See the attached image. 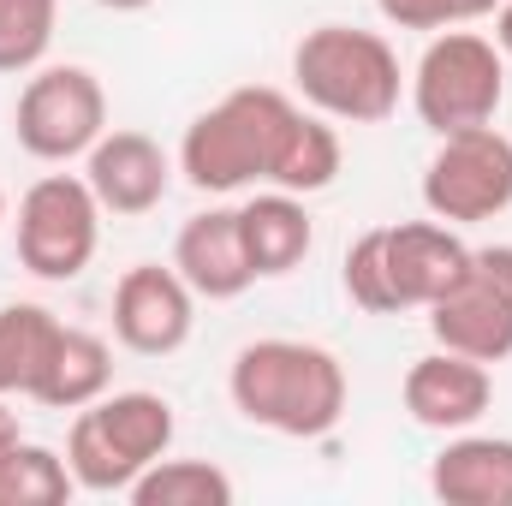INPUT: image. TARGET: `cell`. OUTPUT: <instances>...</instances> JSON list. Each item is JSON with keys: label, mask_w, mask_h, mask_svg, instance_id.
<instances>
[{"label": "cell", "mask_w": 512, "mask_h": 506, "mask_svg": "<svg viewBox=\"0 0 512 506\" xmlns=\"http://www.w3.org/2000/svg\"><path fill=\"white\" fill-rule=\"evenodd\" d=\"M233 411L286 441H322L340 429L352 381L328 346L310 340H251L227 370Z\"/></svg>", "instance_id": "cell-1"}, {"label": "cell", "mask_w": 512, "mask_h": 506, "mask_svg": "<svg viewBox=\"0 0 512 506\" xmlns=\"http://www.w3.org/2000/svg\"><path fill=\"white\" fill-rule=\"evenodd\" d=\"M304 126V108L274 90V84H239L227 90L215 108H203L185 137H179V173L197 191H245V185H274V167L292 143V131Z\"/></svg>", "instance_id": "cell-2"}, {"label": "cell", "mask_w": 512, "mask_h": 506, "mask_svg": "<svg viewBox=\"0 0 512 506\" xmlns=\"http://www.w3.org/2000/svg\"><path fill=\"white\" fill-rule=\"evenodd\" d=\"M292 84L310 102V114L340 126H382L399 114L405 72L382 30L358 24H316L292 48Z\"/></svg>", "instance_id": "cell-3"}, {"label": "cell", "mask_w": 512, "mask_h": 506, "mask_svg": "<svg viewBox=\"0 0 512 506\" xmlns=\"http://www.w3.org/2000/svg\"><path fill=\"white\" fill-rule=\"evenodd\" d=\"M173 405L161 393H102L66 429V465L84 495H126L131 483L173 447Z\"/></svg>", "instance_id": "cell-4"}, {"label": "cell", "mask_w": 512, "mask_h": 506, "mask_svg": "<svg viewBox=\"0 0 512 506\" xmlns=\"http://www.w3.org/2000/svg\"><path fill=\"white\" fill-rule=\"evenodd\" d=\"M501 102H507V54L495 48V36L435 30V42L423 48L417 72H411L417 120L435 137H447V131L495 126Z\"/></svg>", "instance_id": "cell-5"}, {"label": "cell", "mask_w": 512, "mask_h": 506, "mask_svg": "<svg viewBox=\"0 0 512 506\" xmlns=\"http://www.w3.org/2000/svg\"><path fill=\"white\" fill-rule=\"evenodd\" d=\"M18 262L36 274V280H78L90 262H96V245H102V203L90 191L84 173H42L24 197H18Z\"/></svg>", "instance_id": "cell-6"}, {"label": "cell", "mask_w": 512, "mask_h": 506, "mask_svg": "<svg viewBox=\"0 0 512 506\" xmlns=\"http://www.w3.org/2000/svg\"><path fill=\"white\" fill-rule=\"evenodd\" d=\"M102 131H108V90L90 66H36L24 78L12 108V137L24 155L66 167L90 155Z\"/></svg>", "instance_id": "cell-7"}, {"label": "cell", "mask_w": 512, "mask_h": 506, "mask_svg": "<svg viewBox=\"0 0 512 506\" xmlns=\"http://www.w3.org/2000/svg\"><path fill=\"white\" fill-rule=\"evenodd\" d=\"M423 209L447 227H477L512 209V137L501 126L447 131L423 167Z\"/></svg>", "instance_id": "cell-8"}, {"label": "cell", "mask_w": 512, "mask_h": 506, "mask_svg": "<svg viewBox=\"0 0 512 506\" xmlns=\"http://www.w3.org/2000/svg\"><path fill=\"white\" fill-rule=\"evenodd\" d=\"M429 334L477 364L512 358V245H471L465 274L429 304Z\"/></svg>", "instance_id": "cell-9"}, {"label": "cell", "mask_w": 512, "mask_h": 506, "mask_svg": "<svg viewBox=\"0 0 512 506\" xmlns=\"http://www.w3.org/2000/svg\"><path fill=\"white\" fill-rule=\"evenodd\" d=\"M197 328V292L179 268L137 262L114 286V340L137 358H173Z\"/></svg>", "instance_id": "cell-10"}, {"label": "cell", "mask_w": 512, "mask_h": 506, "mask_svg": "<svg viewBox=\"0 0 512 506\" xmlns=\"http://www.w3.org/2000/svg\"><path fill=\"white\" fill-rule=\"evenodd\" d=\"M399 399H405V411H411L417 429L459 435V429H477L483 411L495 405V376H489V364L435 346L429 358H417V364L405 370Z\"/></svg>", "instance_id": "cell-11"}, {"label": "cell", "mask_w": 512, "mask_h": 506, "mask_svg": "<svg viewBox=\"0 0 512 506\" xmlns=\"http://www.w3.org/2000/svg\"><path fill=\"white\" fill-rule=\"evenodd\" d=\"M382 262H387V292L393 310H429L471 262V245L447 221H393L382 227Z\"/></svg>", "instance_id": "cell-12"}, {"label": "cell", "mask_w": 512, "mask_h": 506, "mask_svg": "<svg viewBox=\"0 0 512 506\" xmlns=\"http://www.w3.org/2000/svg\"><path fill=\"white\" fill-rule=\"evenodd\" d=\"M84 179L102 215H149L173 191V161L149 131H102L84 155Z\"/></svg>", "instance_id": "cell-13"}, {"label": "cell", "mask_w": 512, "mask_h": 506, "mask_svg": "<svg viewBox=\"0 0 512 506\" xmlns=\"http://www.w3.org/2000/svg\"><path fill=\"white\" fill-rule=\"evenodd\" d=\"M173 268L209 304H227V298L251 292L256 268H251V251H245L239 209H203V215H191L179 227V239H173Z\"/></svg>", "instance_id": "cell-14"}, {"label": "cell", "mask_w": 512, "mask_h": 506, "mask_svg": "<svg viewBox=\"0 0 512 506\" xmlns=\"http://www.w3.org/2000/svg\"><path fill=\"white\" fill-rule=\"evenodd\" d=\"M429 489L447 506H512V435L459 429L429 459Z\"/></svg>", "instance_id": "cell-15"}, {"label": "cell", "mask_w": 512, "mask_h": 506, "mask_svg": "<svg viewBox=\"0 0 512 506\" xmlns=\"http://www.w3.org/2000/svg\"><path fill=\"white\" fill-rule=\"evenodd\" d=\"M239 227H245L256 280H280V274L304 268V256L316 245V221H310L304 197H292V191H262L251 203H239Z\"/></svg>", "instance_id": "cell-16"}, {"label": "cell", "mask_w": 512, "mask_h": 506, "mask_svg": "<svg viewBox=\"0 0 512 506\" xmlns=\"http://www.w3.org/2000/svg\"><path fill=\"white\" fill-rule=\"evenodd\" d=\"M108 381H114L108 340L90 334V328H60V346H54V358H48V370H42L30 399L48 405V411H84V405H96L108 393Z\"/></svg>", "instance_id": "cell-17"}, {"label": "cell", "mask_w": 512, "mask_h": 506, "mask_svg": "<svg viewBox=\"0 0 512 506\" xmlns=\"http://www.w3.org/2000/svg\"><path fill=\"white\" fill-rule=\"evenodd\" d=\"M60 316L42 310V304H6L0 310V399L12 393H36V381L48 370L54 346H60Z\"/></svg>", "instance_id": "cell-18"}, {"label": "cell", "mask_w": 512, "mask_h": 506, "mask_svg": "<svg viewBox=\"0 0 512 506\" xmlns=\"http://www.w3.org/2000/svg\"><path fill=\"white\" fill-rule=\"evenodd\" d=\"M233 477L209 459H155L126 489L131 506H233Z\"/></svg>", "instance_id": "cell-19"}, {"label": "cell", "mask_w": 512, "mask_h": 506, "mask_svg": "<svg viewBox=\"0 0 512 506\" xmlns=\"http://www.w3.org/2000/svg\"><path fill=\"white\" fill-rule=\"evenodd\" d=\"M72 495H78V477H72L66 453L24 441V435L0 453V506H60Z\"/></svg>", "instance_id": "cell-20"}, {"label": "cell", "mask_w": 512, "mask_h": 506, "mask_svg": "<svg viewBox=\"0 0 512 506\" xmlns=\"http://www.w3.org/2000/svg\"><path fill=\"white\" fill-rule=\"evenodd\" d=\"M60 0H0V78H24L48 60Z\"/></svg>", "instance_id": "cell-21"}, {"label": "cell", "mask_w": 512, "mask_h": 506, "mask_svg": "<svg viewBox=\"0 0 512 506\" xmlns=\"http://www.w3.org/2000/svg\"><path fill=\"white\" fill-rule=\"evenodd\" d=\"M340 286H346V298H352L358 310H370V316H399V310H393V292H387L382 227H370V233H358V239L346 245V262H340Z\"/></svg>", "instance_id": "cell-22"}, {"label": "cell", "mask_w": 512, "mask_h": 506, "mask_svg": "<svg viewBox=\"0 0 512 506\" xmlns=\"http://www.w3.org/2000/svg\"><path fill=\"white\" fill-rule=\"evenodd\" d=\"M376 12L399 30H459V24L495 18L489 0H376Z\"/></svg>", "instance_id": "cell-23"}, {"label": "cell", "mask_w": 512, "mask_h": 506, "mask_svg": "<svg viewBox=\"0 0 512 506\" xmlns=\"http://www.w3.org/2000/svg\"><path fill=\"white\" fill-rule=\"evenodd\" d=\"M495 48L512 60V0H501V6H495Z\"/></svg>", "instance_id": "cell-24"}, {"label": "cell", "mask_w": 512, "mask_h": 506, "mask_svg": "<svg viewBox=\"0 0 512 506\" xmlns=\"http://www.w3.org/2000/svg\"><path fill=\"white\" fill-rule=\"evenodd\" d=\"M12 441H18V411H12V405L0 399V453H6Z\"/></svg>", "instance_id": "cell-25"}, {"label": "cell", "mask_w": 512, "mask_h": 506, "mask_svg": "<svg viewBox=\"0 0 512 506\" xmlns=\"http://www.w3.org/2000/svg\"><path fill=\"white\" fill-rule=\"evenodd\" d=\"M96 6H108V12H143V6H155V0H96Z\"/></svg>", "instance_id": "cell-26"}, {"label": "cell", "mask_w": 512, "mask_h": 506, "mask_svg": "<svg viewBox=\"0 0 512 506\" xmlns=\"http://www.w3.org/2000/svg\"><path fill=\"white\" fill-rule=\"evenodd\" d=\"M0 227H6V191H0Z\"/></svg>", "instance_id": "cell-27"}, {"label": "cell", "mask_w": 512, "mask_h": 506, "mask_svg": "<svg viewBox=\"0 0 512 506\" xmlns=\"http://www.w3.org/2000/svg\"><path fill=\"white\" fill-rule=\"evenodd\" d=\"M489 6H501V0H489Z\"/></svg>", "instance_id": "cell-28"}]
</instances>
